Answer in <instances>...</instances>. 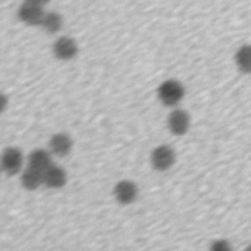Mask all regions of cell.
<instances>
[{
  "label": "cell",
  "instance_id": "1",
  "mask_svg": "<svg viewBox=\"0 0 251 251\" xmlns=\"http://www.w3.org/2000/svg\"><path fill=\"white\" fill-rule=\"evenodd\" d=\"M184 86L176 79L169 78L161 82L157 88L159 101L168 107L176 106L184 97Z\"/></svg>",
  "mask_w": 251,
  "mask_h": 251
},
{
  "label": "cell",
  "instance_id": "2",
  "mask_svg": "<svg viewBox=\"0 0 251 251\" xmlns=\"http://www.w3.org/2000/svg\"><path fill=\"white\" fill-rule=\"evenodd\" d=\"M25 157L22 150L15 146L5 148L0 155V169L2 174L16 176L24 169Z\"/></svg>",
  "mask_w": 251,
  "mask_h": 251
},
{
  "label": "cell",
  "instance_id": "3",
  "mask_svg": "<svg viewBox=\"0 0 251 251\" xmlns=\"http://www.w3.org/2000/svg\"><path fill=\"white\" fill-rule=\"evenodd\" d=\"M44 13L45 11L43 9V6L29 0H25L20 5L17 16L19 20L26 25L39 26Z\"/></svg>",
  "mask_w": 251,
  "mask_h": 251
},
{
  "label": "cell",
  "instance_id": "4",
  "mask_svg": "<svg viewBox=\"0 0 251 251\" xmlns=\"http://www.w3.org/2000/svg\"><path fill=\"white\" fill-rule=\"evenodd\" d=\"M52 52L54 57L60 61H71L78 54V44L75 38L62 35L54 41Z\"/></svg>",
  "mask_w": 251,
  "mask_h": 251
},
{
  "label": "cell",
  "instance_id": "5",
  "mask_svg": "<svg viewBox=\"0 0 251 251\" xmlns=\"http://www.w3.org/2000/svg\"><path fill=\"white\" fill-rule=\"evenodd\" d=\"M176 152L169 145H159L155 147L150 155V163L152 167L159 172L171 169L176 162Z\"/></svg>",
  "mask_w": 251,
  "mask_h": 251
},
{
  "label": "cell",
  "instance_id": "6",
  "mask_svg": "<svg viewBox=\"0 0 251 251\" xmlns=\"http://www.w3.org/2000/svg\"><path fill=\"white\" fill-rule=\"evenodd\" d=\"M168 129L174 135H183L190 126V116L182 109L176 108L170 112L167 118Z\"/></svg>",
  "mask_w": 251,
  "mask_h": 251
},
{
  "label": "cell",
  "instance_id": "7",
  "mask_svg": "<svg viewBox=\"0 0 251 251\" xmlns=\"http://www.w3.org/2000/svg\"><path fill=\"white\" fill-rule=\"evenodd\" d=\"M114 198L121 205H128L135 201L138 195L137 185L128 179H123L116 183L113 188Z\"/></svg>",
  "mask_w": 251,
  "mask_h": 251
},
{
  "label": "cell",
  "instance_id": "8",
  "mask_svg": "<svg viewBox=\"0 0 251 251\" xmlns=\"http://www.w3.org/2000/svg\"><path fill=\"white\" fill-rule=\"evenodd\" d=\"M73 149V139L66 132L54 133L48 142V150L53 156L64 158L68 156Z\"/></svg>",
  "mask_w": 251,
  "mask_h": 251
},
{
  "label": "cell",
  "instance_id": "9",
  "mask_svg": "<svg viewBox=\"0 0 251 251\" xmlns=\"http://www.w3.org/2000/svg\"><path fill=\"white\" fill-rule=\"evenodd\" d=\"M67 181L66 170L54 163L43 172V185L50 189H60L66 185Z\"/></svg>",
  "mask_w": 251,
  "mask_h": 251
},
{
  "label": "cell",
  "instance_id": "10",
  "mask_svg": "<svg viewBox=\"0 0 251 251\" xmlns=\"http://www.w3.org/2000/svg\"><path fill=\"white\" fill-rule=\"evenodd\" d=\"M20 174H21V177H20L21 184L23 188L26 190L33 191L43 185L42 172L26 165V167L23 169V171Z\"/></svg>",
  "mask_w": 251,
  "mask_h": 251
},
{
  "label": "cell",
  "instance_id": "11",
  "mask_svg": "<svg viewBox=\"0 0 251 251\" xmlns=\"http://www.w3.org/2000/svg\"><path fill=\"white\" fill-rule=\"evenodd\" d=\"M52 164H53V155L47 149L36 148L32 150L27 156L26 165L42 173Z\"/></svg>",
  "mask_w": 251,
  "mask_h": 251
},
{
  "label": "cell",
  "instance_id": "12",
  "mask_svg": "<svg viewBox=\"0 0 251 251\" xmlns=\"http://www.w3.org/2000/svg\"><path fill=\"white\" fill-rule=\"evenodd\" d=\"M64 25V19L62 15L56 11L45 12L39 26L49 34L58 33Z\"/></svg>",
  "mask_w": 251,
  "mask_h": 251
},
{
  "label": "cell",
  "instance_id": "13",
  "mask_svg": "<svg viewBox=\"0 0 251 251\" xmlns=\"http://www.w3.org/2000/svg\"><path fill=\"white\" fill-rule=\"evenodd\" d=\"M234 64L243 74H251V44L241 45L234 54Z\"/></svg>",
  "mask_w": 251,
  "mask_h": 251
},
{
  "label": "cell",
  "instance_id": "14",
  "mask_svg": "<svg viewBox=\"0 0 251 251\" xmlns=\"http://www.w3.org/2000/svg\"><path fill=\"white\" fill-rule=\"evenodd\" d=\"M8 105H9L8 96L5 93L0 91V114L6 111V109L8 108Z\"/></svg>",
  "mask_w": 251,
  "mask_h": 251
},
{
  "label": "cell",
  "instance_id": "15",
  "mask_svg": "<svg viewBox=\"0 0 251 251\" xmlns=\"http://www.w3.org/2000/svg\"><path fill=\"white\" fill-rule=\"evenodd\" d=\"M29 1H32V2H34V3H36V4H39V5H41V6H45L46 4H48L51 0H29Z\"/></svg>",
  "mask_w": 251,
  "mask_h": 251
},
{
  "label": "cell",
  "instance_id": "16",
  "mask_svg": "<svg viewBox=\"0 0 251 251\" xmlns=\"http://www.w3.org/2000/svg\"><path fill=\"white\" fill-rule=\"evenodd\" d=\"M1 175H2V172H1V169H0V177H1Z\"/></svg>",
  "mask_w": 251,
  "mask_h": 251
}]
</instances>
